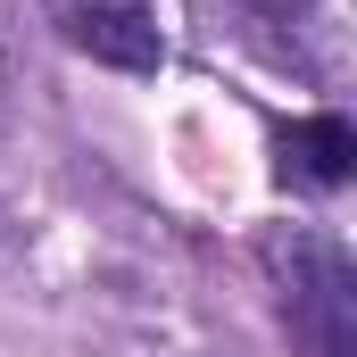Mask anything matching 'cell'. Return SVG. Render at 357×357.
<instances>
[{
	"mask_svg": "<svg viewBox=\"0 0 357 357\" xmlns=\"http://www.w3.org/2000/svg\"><path fill=\"white\" fill-rule=\"evenodd\" d=\"M266 274L282 282L291 333L307 341V357H357V274L341 258V241H324L307 225H274Z\"/></svg>",
	"mask_w": 357,
	"mask_h": 357,
	"instance_id": "obj_1",
	"label": "cell"
},
{
	"mask_svg": "<svg viewBox=\"0 0 357 357\" xmlns=\"http://www.w3.org/2000/svg\"><path fill=\"white\" fill-rule=\"evenodd\" d=\"M42 8L67 33V50H84L91 67H116V75H158L167 67L158 0H42Z\"/></svg>",
	"mask_w": 357,
	"mask_h": 357,
	"instance_id": "obj_2",
	"label": "cell"
},
{
	"mask_svg": "<svg viewBox=\"0 0 357 357\" xmlns=\"http://www.w3.org/2000/svg\"><path fill=\"white\" fill-rule=\"evenodd\" d=\"M274 175L299 183V191H341V183L357 175V133L349 116H291L282 133H274Z\"/></svg>",
	"mask_w": 357,
	"mask_h": 357,
	"instance_id": "obj_3",
	"label": "cell"
},
{
	"mask_svg": "<svg viewBox=\"0 0 357 357\" xmlns=\"http://www.w3.org/2000/svg\"><path fill=\"white\" fill-rule=\"evenodd\" d=\"M241 8H258V17H307L316 0H241Z\"/></svg>",
	"mask_w": 357,
	"mask_h": 357,
	"instance_id": "obj_4",
	"label": "cell"
}]
</instances>
